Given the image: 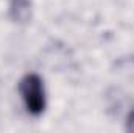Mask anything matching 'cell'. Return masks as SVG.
<instances>
[{
  "instance_id": "obj_2",
  "label": "cell",
  "mask_w": 134,
  "mask_h": 133,
  "mask_svg": "<svg viewBox=\"0 0 134 133\" xmlns=\"http://www.w3.org/2000/svg\"><path fill=\"white\" fill-rule=\"evenodd\" d=\"M9 17L14 22H27L31 17V2L30 0H13L9 5Z\"/></svg>"
},
{
  "instance_id": "obj_3",
  "label": "cell",
  "mask_w": 134,
  "mask_h": 133,
  "mask_svg": "<svg viewBox=\"0 0 134 133\" xmlns=\"http://www.w3.org/2000/svg\"><path fill=\"white\" fill-rule=\"evenodd\" d=\"M126 129L130 132H134V110L128 114V119H126Z\"/></svg>"
},
{
  "instance_id": "obj_1",
  "label": "cell",
  "mask_w": 134,
  "mask_h": 133,
  "mask_svg": "<svg viewBox=\"0 0 134 133\" xmlns=\"http://www.w3.org/2000/svg\"><path fill=\"white\" fill-rule=\"evenodd\" d=\"M19 93L27 111L33 116H41L45 110L44 81L37 74H27L19 81Z\"/></svg>"
}]
</instances>
